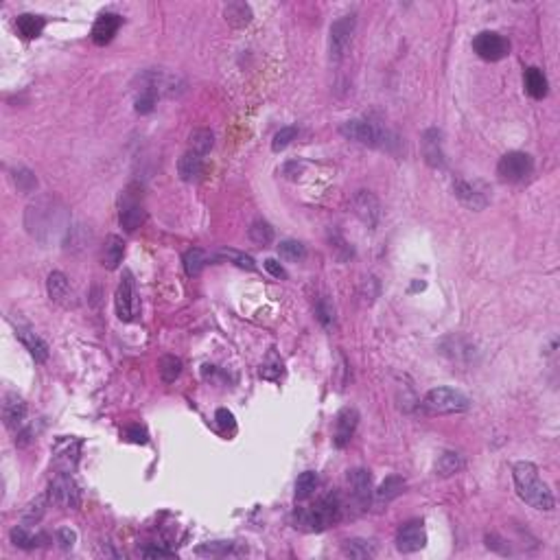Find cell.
<instances>
[{
    "label": "cell",
    "mask_w": 560,
    "mask_h": 560,
    "mask_svg": "<svg viewBox=\"0 0 560 560\" xmlns=\"http://www.w3.org/2000/svg\"><path fill=\"white\" fill-rule=\"evenodd\" d=\"M464 466V462H462V458L458 455V453H453V451H444L440 458H438V464H436V470H438V475L440 477H451V475H455L458 470Z\"/></svg>",
    "instance_id": "d6a6232c"
},
{
    "label": "cell",
    "mask_w": 560,
    "mask_h": 560,
    "mask_svg": "<svg viewBox=\"0 0 560 560\" xmlns=\"http://www.w3.org/2000/svg\"><path fill=\"white\" fill-rule=\"evenodd\" d=\"M357 424H359V414H357L355 407H344L338 414V420H335V434H333V444L338 446V449L348 446V442L355 436Z\"/></svg>",
    "instance_id": "5bb4252c"
},
{
    "label": "cell",
    "mask_w": 560,
    "mask_h": 560,
    "mask_svg": "<svg viewBox=\"0 0 560 560\" xmlns=\"http://www.w3.org/2000/svg\"><path fill=\"white\" fill-rule=\"evenodd\" d=\"M355 27H357V18L355 13L342 16L330 25V33H328V51H330V59L340 61L344 59V55L348 53V47L352 42L355 35Z\"/></svg>",
    "instance_id": "52a82bcc"
},
{
    "label": "cell",
    "mask_w": 560,
    "mask_h": 560,
    "mask_svg": "<svg viewBox=\"0 0 560 560\" xmlns=\"http://www.w3.org/2000/svg\"><path fill=\"white\" fill-rule=\"evenodd\" d=\"M265 270L270 272L274 278H280V280H285L287 278V272H285V267L278 263V261H274V258H267L265 261Z\"/></svg>",
    "instance_id": "7dc6e473"
},
{
    "label": "cell",
    "mask_w": 560,
    "mask_h": 560,
    "mask_svg": "<svg viewBox=\"0 0 560 560\" xmlns=\"http://www.w3.org/2000/svg\"><path fill=\"white\" fill-rule=\"evenodd\" d=\"M403 490H405V479L398 477V475H390V477H386L383 484L374 490V495H376L379 504H390L392 499L403 495Z\"/></svg>",
    "instance_id": "4316f807"
},
{
    "label": "cell",
    "mask_w": 560,
    "mask_h": 560,
    "mask_svg": "<svg viewBox=\"0 0 560 560\" xmlns=\"http://www.w3.org/2000/svg\"><path fill=\"white\" fill-rule=\"evenodd\" d=\"M232 552V543H223V541H217V543H206L197 547V554L199 556H226Z\"/></svg>",
    "instance_id": "7bdbcfd3"
},
{
    "label": "cell",
    "mask_w": 560,
    "mask_h": 560,
    "mask_svg": "<svg viewBox=\"0 0 560 560\" xmlns=\"http://www.w3.org/2000/svg\"><path fill=\"white\" fill-rule=\"evenodd\" d=\"M534 162L532 155L525 151H508L501 155V160L497 165V175L504 182H523L528 175H532Z\"/></svg>",
    "instance_id": "ba28073f"
},
{
    "label": "cell",
    "mask_w": 560,
    "mask_h": 560,
    "mask_svg": "<svg viewBox=\"0 0 560 560\" xmlns=\"http://www.w3.org/2000/svg\"><path fill=\"white\" fill-rule=\"evenodd\" d=\"M422 407L429 414H458L468 410V398L453 388H434L424 394Z\"/></svg>",
    "instance_id": "5b68a950"
},
{
    "label": "cell",
    "mask_w": 560,
    "mask_h": 560,
    "mask_svg": "<svg viewBox=\"0 0 560 560\" xmlns=\"http://www.w3.org/2000/svg\"><path fill=\"white\" fill-rule=\"evenodd\" d=\"M344 554L350 558H357V560H364V558H372L376 554V547L364 539H350L344 543Z\"/></svg>",
    "instance_id": "836d02e7"
},
{
    "label": "cell",
    "mask_w": 560,
    "mask_h": 560,
    "mask_svg": "<svg viewBox=\"0 0 560 560\" xmlns=\"http://www.w3.org/2000/svg\"><path fill=\"white\" fill-rule=\"evenodd\" d=\"M316 316L320 320V324L326 328V330H333L335 328V309L326 302V300H320L316 304Z\"/></svg>",
    "instance_id": "ab89813d"
},
{
    "label": "cell",
    "mask_w": 560,
    "mask_h": 560,
    "mask_svg": "<svg viewBox=\"0 0 560 560\" xmlns=\"http://www.w3.org/2000/svg\"><path fill=\"white\" fill-rule=\"evenodd\" d=\"M523 83H525V93L532 97V99H543L547 97V77L541 68H536V66H530L523 75Z\"/></svg>",
    "instance_id": "603a6c76"
},
{
    "label": "cell",
    "mask_w": 560,
    "mask_h": 560,
    "mask_svg": "<svg viewBox=\"0 0 560 560\" xmlns=\"http://www.w3.org/2000/svg\"><path fill=\"white\" fill-rule=\"evenodd\" d=\"M512 479H514V488H517L519 497L536 508V510H552L556 506V499L552 495L549 486L541 479V473L536 464L532 462H517L512 466Z\"/></svg>",
    "instance_id": "7a4b0ae2"
},
{
    "label": "cell",
    "mask_w": 560,
    "mask_h": 560,
    "mask_svg": "<svg viewBox=\"0 0 560 560\" xmlns=\"http://www.w3.org/2000/svg\"><path fill=\"white\" fill-rule=\"evenodd\" d=\"M427 545V532L422 521H410L396 532V547L403 554H414Z\"/></svg>",
    "instance_id": "8fae6325"
},
{
    "label": "cell",
    "mask_w": 560,
    "mask_h": 560,
    "mask_svg": "<svg viewBox=\"0 0 560 560\" xmlns=\"http://www.w3.org/2000/svg\"><path fill=\"white\" fill-rule=\"evenodd\" d=\"M79 449H81V440L77 438H59L53 446V455L57 464H64L66 473H71L68 468H73L79 460Z\"/></svg>",
    "instance_id": "d6986e66"
},
{
    "label": "cell",
    "mask_w": 560,
    "mask_h": 560,
    "mask_svg": "<svg viewBox=\"0 0 560 560\" xmlns=\"http://www.w3.org/2000/svg\"><path fill=\"white\" fill-rule=\"evenodd\" d=\"M342 501H340V495H330L322 497L316 506L311 508H300L296 510L294 514V523L296 528L304 530V532H322L326 528H330L333 523H338L342 519Z\"/></svg>",
    "instance_id": "3957f363"
},
{
    "label": "cell",
    "mask_w": 560,
    "mask_h": 560,
    "mask_svg": "<svg viewBox=\"0 0 560 560\" xmlns=\"http://www.w3.org/2000/svg\"><path fill=\"white\" fill-rule=\"evenodd\" d=\"M57 543L64 549H71L77 543V534L68 528H61V530H57Z\"/></svg>",
    "instance_id": "f6af8a7d"
},
{
    "label": "cell",
    "mask_w": 560,
    "mask_h": 560,
    "mask_svg": "<svg viewBox=\"0 0 560 560\" xmlns=\"http://www.w3.org/2000/svg\"><path fill=\"white\" fill-rule=\"evenodd\" d=\"M27 228L40 241H51V234H64L68 230L66 226V210L59 206V201L53 197H40L27 208Z\"/></svg>",
    "instance_id": "6da1fadb"
},
{
    "label": "cell",
    "mask_w": 560,
    "mask_h": 560,
    "mask_svg": "<svg viewBox=\"0 0 560 560\" xmlns=\"http://www.w3.org/2000/svg\"><path fill=\"white\" fill-rule=\"evenodd\" d=\"M318 486H320L318 473H313V470H304V473L298 475V479H296V499L304 501V499L313 497V495H316Z\"/></svg>",
    "instance_id": "f1b7e54d"
},
{
    "label": "cell",
    "mask_w": 560,
    "mask_h": 560,
    "mask_svg": "<svg viewBox=\"0 0 560 560\" xmlns=\"http://www.w3.org/2000/svg\"><path fill=\"white\" fill-rule=\"evenodd\" d=\"M49 492H44V495H37L33 501L27 504V508L22 510V521L25 523H37L42 517H44V512H47V506H49Z\"/></svg>",
    "instance_id": "1f68e13d"
},
{
    "label": "cell",
    "mask_w": 560,
    "mask_h": 560,
    "mask_svg": "<svg viewBox=\"0 0 560 560\" xmlns=\"http://www.w3.org/2000/svg\"><path fill=\"white\" fill-rule=\"evenodd\" d=\"M47 492H49L51 504L61 508V510H75L81 506V490H79L77 482L73 479V475L66 473V470H59V473L53 477Z\"/></svg>",
    "instance_id": "8992f818"
},
{
    "label": "cell",
    "mask_w": 560,
    "mask_h": 560,
    "mask_svg": "<svg viewBox=\"0 0 560 560\" xmlns=\"http://www.w3.org/2000/svg\"><path fill=\"white\" fill-rule=\"evenodd\" d=\"M13 182L20 191H25V193H31L35 186H37V180H35V175L29 171V169H18L13 173Z\"/></svg>",
    "instance_id": "60d3db41"
},
{
    "label": "cell",
    "mask_w": 560,
    "mask_h": 560,
    "mask_svg": "<svg viewBox=\"0 0 560 560\" xmlns=\"http://www.w3.org/2000/svg\"><path fill=\"white\" fill-rule=\"evenodd\" d=\"M213 143H215V136L210 129H195L191 133V151L204 155L213 149Z\"/></svg>",
    "instance_id": "8d00e7d4"
},
{
    "label": "cell",
    "mask_w": 560,
    "mask_h": 560,
    "mask_svg": "<svg viewBox=\"0 0 560 560\" xmlns=\"http://www.w3.org/2000/svg\"><path fill=\"white\" fill-rule=\"evenodd\" d=\"M248 234H250L252 243L263 245V248L274 241V228H272L267 221H254L252 226H250V232H248Z\"/></svg>",
    "instance_id": "74e56055"
},
{
    "label": "cell",
    "mask_w": 560,
    "mask_h": 560,
    "mask_svg": "<svg viewBox=\"0 0 560 560\" xmlns=\"http://www.w3.org/2000/svg\"><path fill=\"white\" fill-rule=\"evenodd\" d=\"M44 27H47V20H44L42 16H35V13H22L16 20V29H18V33L25 37V40L40 37L42 31H44Z\"/></svg>",
    "instance_id": "d4e9b609"
},
{
    "label": "cell",
    "mask_w": 560,
    "mask_h": 560,
    "mask_svg": "<svg viewBox=\"0 0 560 560\" xmlns=\"http://www.w3.org/2000/svg\"><path fill=\"white\" fill-rule=\"evenodd\" d=\"M278 252L285 261H302L306 250H304V245L300 241H294V239H287L278 245Z\"/></svg>",
    "instance_id": "f35d334b"
},
{
    "label": "cell",
    "mask_w": 560,
    "mask_h": 560,
    "mask_svg": "<svg viewBox=\"0 0 560 560\" xmlns=\"http://www.w3.org/2000/svg\"><path fill=\"white\" fill-rule=\"evenodd\" d=\"M442 133L438 129H427L422 133V153L424 160L431 167H444V153H442Z\"/></svg>",
    "instance_id": "44dd1931"
},
{
    "label": "cell",
    "mask_w": 560,
    "mask_h": 560,
    "mask_svg": "<svg viewBox=\"0 0 560 560\" xmlns=\"http://www.w3.org/2000/svg\"><path fill=\"white\" fill-rule=\"evenodd\" d=\"M215 420H217V424H219L221 429H234V416H232V412L226 410V407L217 410Z\"/></svg>",
    "instance_id": "bcb514c9"
},
{
    "label": "cell",
    "mask_w": 560,
    "mask_h": 560,
    "mask_svg": "<svg viewBox=\"0 0 560 560\" xmlns=\"http://www.w3.org/2000/svg\"><path fill=\"white\" fill-rule=\"evenodd\" d=\"M352 208L355 215L359 217L362 223H366L368 228H376L379 219H381V204L379 199L370 191H357L352 197Z\"/></svg>",
    "instance_id": "7c38bea8"
},
{
    "label": "cell",
    "mask_w": 560,
    "mask_h": 560,
    "mask_svg": "<svg viewBox=\"0 0 560 560\" xmlns=\"http://www.w3.org/2000/svg\"><path fill=\"white\" fill-rule=\"evenodd\" d=\"M123 254H125L123 239L117 234H109L105 239V245H103V267H107V270H117L123 261Z\"/></svg>",
    "instance_id": "484cf974"
},
{
    "label": "cell",
    "mask_w": 560,
    "mask_h": 560,
    "mask_svg": "<svg viewBox=\"0 0 560 560\" xmlns=\"http://www.w3.org/2000/svg\"><path fill=\"white\" fill-rule=\"evenodd\" d=\"M473 51L484 59V61H499L508 57L510 53V42L497 33V31H482L473 40Z\"/></svg>",
    "instance_id": "9c48e42d"
},
{
    "label": "cell",
    "mask_w": 560,
    "mask_h": 560,
    "mask_svg": "<svg viewBox=\"0 0 560 560\" xmlns=\"http://www.w3.org/2000/svg\"><path fill=\"white\" fill-rule=\"evenodd\" d=\"M453 193L455 197L462 201V204L470 210H484L488 206V195L484 184L479 182H466V180H458L453 184Z\"/></svg>",
    "instance_id": "4fadbf2b"
},
{
    "label": "cell",
    "mask_w": 560,
    "mask_h": 560,
    "mask_svg": "<svg viewBox=\"0 0 560 560\" xmlns=\"http://www.w3.org/2000/svg\"><path fill=\"white\" fill-rule=\"evenodd\" d=\"M27 418V403L16 392H7L3 398V420L7 429H20Z\"/></svg>",
    "instance_id": "e0dca14e"
},
{
    "label": "cell",
    "mask_w": 560,
    "mask_h": 560,
    "mask_svg": "<svg viewBox=\"0 0 560 560\" xmlns=\"http://www.w3.org/2000/svg\"><path fill=\"white\" fill-rule=\"evenodd\" d=\"M298 136V127H282L276 136H274V141H272V149L274 151H282V149H287L289 145H291V141H294Z\"/></svg>",
    "instance_id": "b9f144b4"
},
{
    "label": "cell",
    "mask_w": 560,
    "mask_h": 560,
    "mask_svg": "<svg viewBox=\"0 0 560 560\" xmlns=\"http://www.w3.org/2000/svg\"><path fill=\"white\" fill-rule=\"evenodd\" d=\"M47 289H49V296L55 304L59 306H66V309H71L77 304L75 300V291L68 282V278H66L61 272H51L49 274V280H47Z\"/></svg>",
    "instance_id": "2e32d148"
},
{
    "label": "cell",
    "mask_w": 560,
    "mask_h": 560,
    "mask_svg": "<svg viewBox=\"0 0 560 560\" xmlns=\"http://www.w3.org/2000/svg\"><path fill=\"white\" fill-rule=\"evenodd\" d=\"M348 486H350V495L352 499L359 504L362 508H368L372 501V475L366 468H352L348 473Z\"/></svg>",
    "instance_id": "9a60e30c"
},
{
    "label": "cell",
    "mask_w": 560,
    "mask_h": 560,
    "mask_svg": "<svg viewBox=\"0 0 560 560\" xmlns=\"http://www.w3.org/2000/svg\"><path fill=\"white\" fill-rule=\"evenodd\" d=\"M182 263H184L186 276H199L201 272H204V267H206V252L201 248H191V250L184 252Z\"/></svg>",
    "instance_id": "f546056e"
},
{
    "label": "cell",
    "mask_w": 560,
    "mask_h": 560,
    "mask_svg": "<svg viewBox=\"0 0 560 560\" xmlns=\"http://www.w3.org/2000/svg\"><path fill=\"white\" fill-rule=\"evenodd\" d=\"M201 171H204V162H201V155L195 151H186L180 160H177V173L184 182H195L199 180Z\"/></svg>",
    "instance_id": "cb8c5ba5"
},
{
    "label": "cell",
    "mask_w": 560,
    "mask_h": 560,
    "mask_svg": "<svg viewBox=\"0 0 560 560\" xmlns=\"http://www.w3.org/2000/svg\"><path fill=\"white\" fill-rule=\"evenodd\" d=\"M340 131H342V136H346L348 141L362 143V145L372 147V149H390L392 143H396L388 129H383L372 121H366V119L346 121L340 127Z\"/></svg>",
    "instance_id": "277c9868"
},
{
    "label": "cell",
    "mask_w": 560,
    "mask_h": 560,
    "mask_svg": "<svg viewBox=\"0 0 560 560\" xmlns=\"http://www.w3.org/2000/svg\"><path fill=\"white\" fill-rule=\"evenodd\" d=\"M158 372H160L165 383H173V381L182 374V362L177 359L175 355H165L158 364Z\"/></svg>",
    "instance_id": "e575fe53"
},
{
    "label": "cell",
    "mask_w": 560,
    "mask_h": 560,
    "mask_svg": "<svg viewBox=\"0 0 560 560\" xmlns=\"http://www.w3.org/2000/svg\"><path fill=\"white\" fill-rule=\"evenodd\" d=\"M217 256H219V258H223V261H228V263H234L237 267H241V270H250V272H254V270H256V263H254V258H252L250 254H245V252L230 250V248H223V250H219V252H217Z\"/></svg>",
    "instance_id": "d590c367"
},
{
    "label": "cell",
    "mask_w": 560,
    "mask_h": 560,
    "mask_svg": "<svg viewBox=\"0 0 560 560\" xmlns=\"http://www.w3.org/2000/svg\"><path fill=\"white\" fill-rule=\"evenodd\" d=\"M223 16H226L228 25H232L237 29L248 27L252 22V9H250V5H245V3H230L226 9H223Z\"/></svg>",
    "instance_id": "83f0119b"
},
{
    "label": "cell",
    "mask_w": 560,
    "mask_h": 560,
    "mask_svg": "<svg viewBox=\"0 0 560 560\" xmlns=\"http://www.w3.org/2000/svg\"><path fill=\"white\" fill-rule=\"evenodd\" d=\"M136 311H138V300H136V289H133V276L125 272L117 289V313L123 322H131L136 318Z\"/></svg>",
    "instance_id": "30bf717a"
},
{
    "label": "cell",
    "mask_w": 560,
    "mask_h": 560,
    "mask_svg": "<svg viewBox=\"0 0 560 560\" xmlns=\"http://www.w3.org/2000/svg\"><path fill=\"white\" fill-rule=\"evenodd\" d=\"M9 536H11V543L16 547H20V549H33V547L42 545V541H44L42 534H33V532H29L27 528H22V525L13 528Z\"/></svg>",
    "instance_id": "4dcf8cb0"
},
{
    "label": "cell",
    "mask_w": 560,
    "mask_h": 560,
    "mask_svg": "<svg viewBox=\"0 0 560 560\" xmlns=\"http://www.w3.org/2000/svg\"><path fill=\"white\" fill-rule=\"evenodd\" d=\"M125 438L129 442H136V444H147V440H149L147 431L141 427V424H131V427H127L125 429Z\"/></svg>",
    "instance_id": "ee69618b"
},
{
    "label": "cell",
    "mask_w": 560,
    "mask_h": 560,
    "mask_svg": "<svg viewBox=\"0 0 560 560\" xmlns=\"http://www.w3.org/2000/svg\"><path fill=\"white\" fill-rule=\"evenodd\" d=\"M119 221H121V226L125 228V232H136L143 226V221H145V208H143L141 201L127 197L123 201V206H121Z\"/></svg>",
    "instance_id": "ffe728a7"
},
{
    "label": "cell",
    "mask_w": 560,
    "mask_h": 560,
    "mask_svg": "<svg viewBox=\"0 0 560 560\" xmlns=\"http://www.w3.org/2000/svg\"><path fill=\"white\" fill-rule=\"evenodd\" d=\"M18 340L22 342V346H25L31 357L35 362H47L49 359V346L47 342H44L40 335H35L33 330H27V328H18Z\"/></svg>",
    "instance_id": "7402d4cb"
},
{
    "label": "cell",
    "mask_w": 560,
    "mask_h": 560,
    "mask_svg": "<svg viewBox=\"0 0 560 560\" xmlns=\"http://www.w3.org/2000/svg\"><path fill=\"white\" fill-rule=\"evenodd\" d=\"M143 556L145 558H173V552H167V549H160V547H151V549H145Z\"/></svg>",
    "instance_id": "c3c4849f"
},
{
    "label": "cell",
    "mask_w": 560,
    "mask_h": 560,
    "mask_svg": "<svg viewBox=\"0 0 560 560\" xmlns=\"http://www.w3.org/2000/svg\"><path fill=\"white\" fill-rule=\"evenodd\" d=\"M121 25H123V18L119 13H101L93 27V42L97 47H105V44L114 40Z\"/></svg>",
    "instance_id": "ac0fdd59"
}]
</instances>
